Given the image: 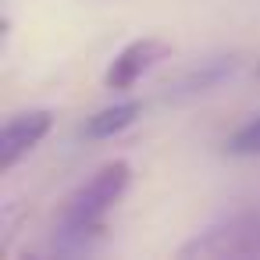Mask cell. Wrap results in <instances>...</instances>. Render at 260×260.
Segmentation results:
<instances>
[{"instance_id": "obj_1", "label": "cell", "mask_w": 260, "mask_h": 260, "mask_svg": "<svg viewBox=\"0 0 260 260\" xmlns=\"http://www.w3.org/2000/svg\"><path fill=\"white\" fill-rule=\"evenodd\" d=\"M128 178H132V168L125 160H111L104 164L64 207L61 214V239H75L79 246H89L93 235L104 232V217L107 210L121 200V192L128 189Z\"/></svg>"}, {"instance_id": "obj_2", "label": "cell", "mask_w": 260, "mask_h": 260, "mask_svg": "<svg viewBox=\"0 0 260 260\" xmlns=\"http://www.w3.org/2000/svg\"><path fill=\"white\" fill-rule=\"evenodd\" d=\"M260 253V214H235L224 224L200 232L178 249L185 260H221V256H256Z\"/></svg>"}, {"instance_id": "obj_3", "label": "cell", "mask_w": 260, "mask_h": 260, "mask_svg": "<svg viewBox=\"0 0 260 260\" xmlns=\"http://www.w3.org/2000/svg\"><path fill=\"white\" fill-rule=\"evenodd\" d=\"M171 54V47L164 43V40H153V36H146V40H136V43H128L114 61H111V68H107V75H104V86L107 89H132L157 61H164Z\"/></svg>"}, {"instance_id": "obj_4", "label": "cell", "mask_w": 260, "mask_h": 260, "mask_svg": "<svg viewBox=\"0 0 260 260\" xmlns=\"http://www.w3.org/2000/svg\"><path fill=\"white\" fill-rule=\"evenodd\" d=\"M54 125V114L50 111H29V114H18L4 125L0 132V171H11Z\"/></svg>"}, {"instance_id": "obj_5", "label": "cell", "mask_w": 260, "mask_h": 260, "mask_svg": "<svg viewBox=\"0 0 260 260\" xmlns=\"http://www.w3.org/2000/svg\"><path fill=\"white\" fill-rule=\"evenodd\" d=\"M235 72H239V57H235V54H228V57H210V61H203L200 68L185 72V75L168 89V100H185V96H196V93H210V89H217L221 82H228Z\"/></svg>"}, {"instance_id": "obj_6", "label": "cell", "mask_w": 260, "mask_h": 260, "mask_svg": "<svg viewBox=\"0 0 260 260\" xmlns=\"http://www.w3.org/2000/svg\"><path fill=\"white\" fill-rule=\"evenodd\" d=\"M139 111H143L139 100H125V104L104 107L100 114H93V118L86 121V136H89V139H111V136H118L121 128H128V125L139 118Z\"/></svg>"}, {"instance_id": "obj_7", "label": "cell", "mask_w": 260, "mask_h": 260, "mask_svg": "<svg viewBox=\"0 0 260 260\" xmlns=\"http://www.w3.org/2000/svg\"><path fill=\"white\" fill-rule=\"evenodd\" d=\"M224 153H232V157H260V118L246 121L242 128H235L224 139Z\"/></svg>"}, {"instance_id": "obj_8", "label": "cell", "mask_w": 260, "mask_h": 260, "mask_svg": "<svg viewBox=\"0 0 260 260\" xmlns=\"http://www.w3.org/2000/svg\"><path fill=\"white\" fill-rule=\"evenodd\" d=\"M256 75H260V64H256Z\"/></svg>"}]
</instances>
